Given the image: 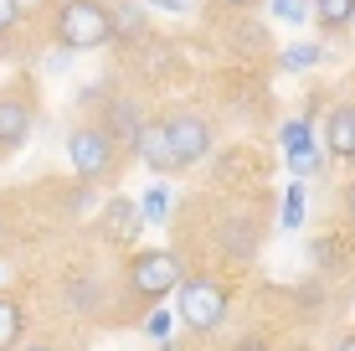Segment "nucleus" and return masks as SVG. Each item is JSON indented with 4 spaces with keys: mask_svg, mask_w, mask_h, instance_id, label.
<instances>
[{
    "mask_svg": "<svg viewBox=\"0 0 355 351\" xmlns=\"http://www.w3.org/2000/svg\"><path fill=\"white\" fill-rule=\"evenodd\" d=\"M26 135H31V99H26L21 88L0 93V155L16 150Z\"/></svg>",
    "mask_w": 355,
    "mask_h": 351,
    "instance_id": "9d476101",
    "label": "nucleus"
},
{
    "mask_svg": "<svg viewBox=\"0 0 355 351\" xmlns=\"http://www.w3.org/2000/svg\"><path fill=\"white\" fill-rule=\"evenodd\" d=\"M268 10H273L284 26H304V21L314 16V0H268Z\"/></svg>",
    "mask_w": 355,
    "mask_h": 351,
    "instance_id": "aec40b11",
    "label": "nucleus"
},
{
    "mask_svg": "<svg viewBox=\"0 0 355 351\" xmlns=\"http://www.w3.org/2000/svg\"><path fill=\"white\" fill-rule=\"evenodd\" d=\"M324 150H329V161L355 165V99H340L324 114Z\"/></svg>",
    "mask_w": 355,
    "mask_h": 351,
    "instance_id": "1a4fd4ad",
    "label": "nucleus"
},
{
    "mask_svg": "<svg viewBox=\"0 0 355 351\" xmlns=\"http://www.w3.org/2000/svg\"><path fill=\"white\" fill-rule=\"evenodd\" d=\"M93 305H98V284H93V279H72V284H67V310L88 316Z\"/></svg>",
    "mask_w": 355,
    "mask_h": 351,
    "instance_id": "4be33fe9",
    "label": "nucleus"
},
{
    "mask_svg": "<svg viewBox=\"0 0 355 351\" xmlns=\"http://www.w3.org/2000/svg\"><path fill=\"white\" fill-rule=\"evenodd\" d=\"M309 259L320 263L324 274H335V269H345V259H350V248L340 243V238H314L309 243Z\"/></svg>",
    "mask_w": 355,
    "mask_h": 351,
    "instance_id": "6ab92c4d",
    "label": "nucleus"
},
{
    "mask_svg": "<svg viewBox=\"0 0 355 351\" xmlns=\"http://www.w3.org/2000/svg\"><path fill=\"white\" fill-rule=\"evenodd\" d=\"M170 325H175V310L155 305L150 316H144V336H150V341H165V336H170Z\"/></svg>",
    "mask_w": 355,
    "mask_h": 351,
    "instance_id": "5701e85b",
    "label": "nucleus"
},
{
    "mask_svg": "<svg viewBox=\"0 0 355 351\" xmlns=\"http://www.w3.org/2000/svg\"><path fill=\"white\" fill-rule=\"evenodd\" d=\"M186 279V269H180V259L170 248H144L129 259V274H124V289L134 300H144V305H160L170 289H180Z\"/></svg>",
    "mask_w": 355,
    "mask_h": 351,
    "instance_id": "7ed1b4c3",
    "label": "nucleus"
},
{
    "mask_svg": "<svg viewBox=\"0 0 355 351\" xmlns=\"http://www.w3.org/2000/svg\"><path fill=\"white\" fill-rule=\"evenodd\" d=\"M155 10H186V0H150Z\"/></svg>",
    "mask_w": 355,
    "mask_h": 351,
    "instance_id": "7c9ffc66",
    "label": "nucleus"
},
{
    "mask_svg": "<svg viewBox=\"0 0 355 351\" xmlns=\"http://www.w3.org/2000/svg\"><path fill=\"white\" fill-rule=\"evenodd\" d=\"M165 129H170V145H175V161H180V171L186 165H201V161H211V119L206 114H196V108H180V114H170L165 119Z\"/></svg>",
    "mask_w": 355,
    "mask_h": 351,
    "instance_id": "39448f33",
    "label": "nucleus"
},
{
    "mask_svg": "<svg viewBox=\"0 0 355 351\" xmlns=\"http://www.w3.org/2000/svg\"><path fill=\"white\" fill-rule=\"evenodd\" d=\"M0 238H6V222H0Z\"/></svg>",
    "mask_w": 355,
    "mask_h": 351,
    "instance_id": "473e14b6",
    "label": "nucleus"
},
{
    "mask_svg": "<svg viewBox=\"0 0 355 351\" xmlns=\"http://www.w3.org/2000/svg\"><path fill=\"white\" fill-rule=\"evenodd\" d=\"M21 10H26L21 0H0V42H6V36L21 26Z\"/></svg>",
    "mask_w": 355,
    "mask_h": 351,
    "instance_id": "b1692460",
    "label": "nucleus"
},
{
    "mask_svg": "<svg viewBox=\"0 0 355 351\" xmlns=\"http://www.w3.org/2000/svg\"><path fill=\"white\" fill-rule=\"evenodd\" d=\"M329 351H355V331H345V336H340V341L329 346Z\"/></svg>",
    "mask_w": 355,
    "mask_h": 351,
    "instance_id": "c756f323",
    "label": "nucleus"
},
{
    "mask_svg": "<svg viewBox=\"0 0 355 351\" xmlns=\"http://www.w3.org/2000/svg\"><path fill=\"white\" fill-rule=\"evenodd\" d=\"M211 243H216V253H222L227 263H248L252 253H258V243H263V222H258L252 212L232 207V212L222 217V222H216Z\"/></svg>",
    "mask_w": 355,
    "mask_h": 351,
    "instance_id": "423d86ee",
    "label": "nucleus"
},
{
    "mask_svg": "<svg viewBox=\"0 0 355 351\" xmlns=\"http://www.w3.org/2000/svg\"><path fill=\"white\" fill-rule=\"evenodd\" d=\"M232 310V289L222 279H211V274H191V279H180L175 289V316L191 325V331H216V325L227 320Z\"/></svg>",
    "mask_w": 355,
    "mask_h": 351,
    "instance_id": "f03ea898",
    "label": "nucleus"
},
{
    "mask_svg": "<svg viewBox=\"0 0 355 351\" xmlns=\"http://www.w3.org/2000/svg\"><path fill=\"white\" fill-rule=\"evenodd\" d=\"M324 161H329V150H324V145H314V150H304V155H288V171L304 181V176H320Z\"/></svg>",
    "mask_w": 355,
    "mask_h": 351,
    "instance_id": "412c9836",
    "label": "nucleus"
},
{
    "mask_svg": "<svg viewBox=\"0 0 355 351\" xmlns=\"http://www.w3.org/2000/svg\"><path fill=\"white\" fill-rule=\"evenodd\" d=\"M139 212H144V222H165L170 212H175V191H170V181L160 176L150 191H144V202H139Z\"/></svg>",
    "mask_w": 355,
    "mask_h": 351,
    "instance_id": "dca6fc26",
    "label": "nucleus"
},
{
    "mask_svg": "<svg viewBox=\"0 0 355 351\" xmlns=\"http://www.w3.org/2000/svg\"><path fill=\"white\" fill-rule=\"evenodd\" d=\"M134 155H139V161L150 165L155 176H175V171H180V161H175V145H170L165 119H144L139 140H134Z\"/></svg>",
    "mask_w": 355,
    "mask_h": 351,
    "instance_id": "6e6552de",
    "label": "nucleus"
},
{
    "mask_svg": "<svg viewBox=\"0 0 355 351\" xmlns=\"http://www.w3.org/2000/svg\"><path fill=\"white\" fill-rule=\"evenodd\" d=\"M98 124L108 129V140H114L119 150H134V140H139V129H144V108L134 104V99L108 93V99L98 104Z\"/></svg>",
    "mask_w": 355,
    "mask_h": 351,
    "instance_id": "0eeeda50",
    "label": "nucleus"
},
{
    "mask_svg": "<svg viewBox=\"0 0 355 351\" xmlns=\"http://www.w3.org/2000/svg\"><path fill=\"white\" fill-rule=\"evenodd\" d=\"M21 331H26V310H21L10 295H0V351H16Z\"/></svg>",
    "mask_w": 355,
    "mask_h": 351,
    "instance_id": "4468645a",
    "label": "nucleus"
},
{
    "mask_svg": "<svg viewBox=\"0 0 355 351\" xmlns=\"http://www.w3.org/2000/svg\"><path fill=\"white\" fill-rule=\"evenodd\" d=\"M21 6H31V0H21Z\"/></svg>",
    "mask_w": 355,
    "mask_h": 351,
    "instance_id": "72a5a7b5",
    "label": "nucleus"
},
{
    "mask_svg": "<svg viewBox=\"0 0 355 351\" xmlns=\"http://www.w3.org/2000/svg\"><path fill=\"white\" fill-rule=\"evenodd\" d=\"M314 21H320L329 36L350 31L355 26V0H314Z\"/></svg>",
    "mask_w": 355,
    "mask_h": 351,
    "instance_id": "f8f14e48",
    "label": "nucleus"
},
{
    "mask_svg": "<svg viewBox=\"0 0 355 351\" xmlns=\"http://www.w3.org/2000/svg\"><path fill=\"white\" fill-rule=\"evenodd\" d=\"M232 351H268V341H263V336H248V341H237Z\"/></svg>",
    "mask_w": 355,
    "mask_h": 351,
    "instance_id": "cd10ccee",
    "label": "nucleus"
},
{
    "mask_svg": "<svg viewBox=\"0 0 355 351\" xmlns=\"http://www.w3.org/2000/svg\"><path fill=\"white\" fill-rule=\"evenodd\" d=\"M340 207H345L350 227H355V181H345V191H340Z\"/></svg>",
    "mask_w": 355,
    "mask_h": 351,
    "instance_id": "bb28decb",
    "label": "nucleus"
},
{
    "mask_svg": "<svg viewBox=\"0 0 355 351\" xmlns=\"http://www.w3.org/2000/svg\"><path fill=\"white\" fill-rule=\"evenodd\" d=\"M139 227H144L139 202H129V197L103 202V233L114 238V243H134V238H139Z\"/></svg>",
    "mask_w": 355,
    "mask_h": 351,
    "instance_id": "9b49d317",
    "label": "nucleus"
},
{
    "mask_svg": "<svg viewBox=\"0 0 355 351\" xmlns=\"http://www.w3.org/2000/svg\"><path fill=\"white\" fill-rule=\"evenodd\" d=\"M114 161H119V145L108 140V129L98 124H78L67 135V165L78 171V181H98V176H108L114 171Z\"/></svg>",
    "mask_w": 355,
    "mask_h": 351,
    "instance_id": "20e7f679",
    "label": "nucleus"
},
{
    "mask_svg": "<svg viewBox=\"0 0 355 351\" xmlns=\"http://www.w3.org/2000/svg\"><path fill=\"white\" fill-rule=\"evenodd\" d=\"M278 145H284V155H304V150H314L309 114H304V119H284V129H278Z\"/></svg>",
    "mask_w": 355,
    "mask_h": 351,
    "instance_id": "a211bd4d",
    "label": "nucleus"
},
{
    "mask_svg": "<svg viewBox=\"0 0 355 351\" xmlns=\"http://www.w3.org/2000/svg\"><path fill=\"white\" fill-rule=\"evenodd\" d=\"M0 279H6V274H0Z\"/></svg>",
    "mask_w": 355,
    "mask_h": 351,
    "instance_id": "f704fd0d",
    "label": "nucleus"
},
{
    "mask_svg": "<svg viewBox=\"0 0 355 351\" xmlns=\"http://www.w3.org/2000/svg\"><path fill=\"white\" fill-rule=\"evenodd\" d=\"M304 212H309V186H304L299 176L284 186V212H278V222H284V233H299L304 227Z\"/></svg>",
    "mask_w": 355,
    "mask_h": 351,
    "instance_id": "ddd939ff",
    "label": "nucleus"
},
{
    "mask_svg": "<svg viewBox=\"0 0 355 351\" xmlns=\"http://www.w3.org/2000/svg\"><path fill=\"white\" fill-rule=\"evenodd\" d=\"M67 63H72V52H67V47H57V52L46 57V72H67Z\"/></svg>",
    "mask_w": 355,
    "mask_h": 351,
    "instance_id": "a878e982",
    "label": "nucleus"
},
{
    "mask_svg": "<svg viewBox=\"0 0 355 351\" xmlns=\"http://www.w3.org/2000/svg\"><path fill=\"white\" fill-rule=\"evenodd\" d=\"M211 6H222V10H252L258 0H211Z\"/></svg>",
    "mask_w": 355,
    "mask_h": 351,
    "instance_id": "c85d7f7f",
    "label": "nucleus"
},
{
    "mask_svg": "<svg viewBox=\"0 0 355 351\" xmlns=\"http://www.w3.org/2000/svg\"><path fill=\"white\" fill-rule=\"evenodd\" d=\"M320 63H324V47L320 42H293V47L278 52V67H284V72H309V67H320Z\"/></svg>",
    "mask_w": 355,
    "mask_h": 351,
    "instance_id": "2eb2a0df",
    "label": "nucleus"
},
{
    "mask_svg": "<svg viewBox=\"0 0 355 351\" xmlns=\"http://www.w3.org/2000/svg\"><path fill=\"white\" fill-rule=\"evenodd\" d=\"M88 207H93V181H83V186H72L67 212H88Z\"/></svg>",
    "mask_w": 355,
    "mask_h": 351,
    "instance_id": "393cba45",
    "label": "nucleus"
},
{
    "mask_svg": "<svg viewBox=\"0 0 355 351\" xmlns=\"http://www.w3.org/2000/svg\"><path fill=\"white\" fill-rule=\"evenodd\" d=\"M144 31H150V26H144V10L129 6V0H119V6H114V42H139Z\"/></svg>",
    "mask_w": 355,
    "mask_h": 351,
    "instance_id": "f3484780",
    "label": "nucleus"
},
{
    "mask_svg": "<svg viewBox=\"0 0 355 351\" xmlns=\"http://www.w3.org/2000/svg\"><path fill=\"white\" fill-rule=\"evenodd\" d=\"M52 36L72 57L98 52V47L114 42V10H108L103 0H62V6L52 10Z\"/></svg>",
    "mask_w": 355,
    "mask_h": 351,
    "instance_id": "f257e3e1",
    "label": "nucleus"
},
{
    "mask_svg": "<svg viewBox=\"0 0 355 351\" xmlns=\"http://www.w3.org/2000/svg\"><path fill=\"white\" fill-rule=\"evenodd\" d=\"M21 351H57V346H46V341H36V346H21Z\"/></svg>",
    "mask_w": 355,
    "mask_h": 351,
    "instance_id": "2f4dec72",
    "label": "nucleus"
}]
</instances>
